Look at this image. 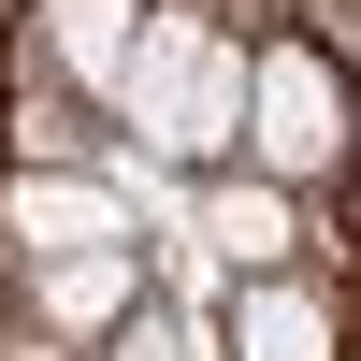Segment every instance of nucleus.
Wrapping results in <instances>:
<instances>
[{
  "label": "nucleus",
  "instance_id": "obj_7",
  "mask_svg": "<svg viewBox=\"0 0 361 361\" xmlns=\"http://www.w3.org/2000/svg\"><path fill=\"white\" fill-rule=\"evenodd\" d=\"M130 304H145L130 246H73V260H44V318H58V333H116Z\"/></svg>",
  "mask_w": 361,
  "mask_h": 361
},
{
  "label": "nucleus",
  "instance_id": "obj_3",
  "mask_svg": "<svg viewBox=\"0 0 361 361\" xmlns=\"http://www.w3.org/2000/svg\"><path fill=\"white\" fill-rule=\"evenodd\" d=\"M202 246L231 260V275H289V246H304V217H289V188L275 173H217V188H202Z\"/></svg>",
  "mask_w": 361,
  "mask_h": 361
},
{
  "label": "nucleus",
  "instance_id": "obj_1",
  "mask_svg": "<svg viewBox=\"0 0 361 361\" xmlns=\"http://www.w3.org/2000/svg\"><path fill=\"white\" fill-rule=\"evenodd\" d=\"M246 159L275 188H318L347 159V73L318 44H260V73H246Z\"/></svg>",
  "mask_w": 361,
  "mask_h": 361
},
{
  "label": "nucleus",
  "instance_id": "obj_6",
  "mask_svg": "<svg viewBox=\"0 0 361 361\" xmlns=\"http://www.w3.org/2000/svg\"><path fill=\"white\" fill-rule=\"evenodd\" d=\"M145 15H159V0H44V58L87 73V87H116L130 44H145Z\"/></svg>",
  "mask_w": 361,
  "mask_h": 361
},
{
  "label": "nucleus",
  "instance_id": "obj_4",
  "mask_svg": "<svg viewBox=\"0 0 361 361\" xmlns=\"http://www.w3.org/2000/svg\"><path fill=\"white\" fill-rule=\"evenodd\" d=\"M231 361H333V304L289 275H231Z\"/></svg>",
  "mask_w": 361,
  "mask_h": 361
},
{
  "label": "nucleus",
  "instance_id": "obj_5",
  "mask_svg": "<svg viewBox=\"0 0 361 361\" xmlns=\"http://www.w3.org/2000/svg\"><path fill=\"white\" fill-rule=\"evenodd\" d=\"M246 73H260V58H231V44H217V58L188 73V102H173L145 145H173V159H202V173H231V145H246Z\"/></svg>",
  "mask_w": 361,
  "mask_h": 361
},
{
  "label": "nucleus",
  "instance_id": "obj_8",
  "mask_svg": "<svg viewBox=\"0 0 361 361\" xmlns=\"http://www.w3.org/2000/svg\"><path fill=\"white\" fill-rule=\"evenodd\" d=\"M102 361H188V333H173V318H145V304H130V318H116V333H102Z\"/></svg>",
  "mask_w": 361,
  "mask_h": 361
},
{
  "label": "nucleus",
  "instance_id": "obj_2",
  "mask_svg": "<svg viewBox=\"0 0 361 361\" xmlns=\"http://www.w3.org/2000/svg\"><path fill=\"white\" fill-rule=\"evenodd\" d=\"M0 231H15L29 260H73V246H130V202H116L102 173H15V188H0Z\"/></svg>",
  "mask_w": 361,
  "mask_h": 361
}]
</instances>
